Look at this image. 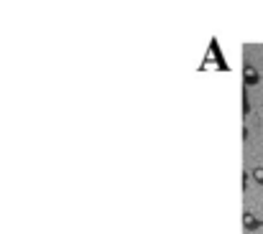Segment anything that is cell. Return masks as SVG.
Segmentation results:
<instances>
[{"instance_id":"1","label":"cell","mask_w":263,"mask_h":234,"mask_svg":"<svg viewBox=\"0 0 263 234\" xmlns=\"http://www.w3.org/2000/svg\"><path fill=\"white\" fill-rule=\"evenodd\" d=\"M243 79H245V84H258V82H261V74H258L253 66H245V69H243Z\"/></svg>"},{"instance_id":"2","label":"cell","mask_w":263,"mask_h":234,"mask_svg":"<svg viewBox=\"0 0 263 234\" xmlns=\"http://www.w3.org/2000/svg\"><path fill=\"white\" fill-rule=\"evenodd\" d=\"M243 227H245V229H251V232H253V229H258V227H261L258 216H256V214H251V211H245V214H243Z\"/></svg>"},{"instance_id":"3","label":"cell","mask_w":263,"mask_h":234,"mask_svg":"<svg viewBox=\"0 0 263 234\" xmlns=\"http://www.w3.org/2000/svg\"><path fill=\"white\" fill-rule=\"evenodd\" d=\"M253 178L258 181V183H263V168L258 166V168H253Z\"/></svg>"}]
</instances>
